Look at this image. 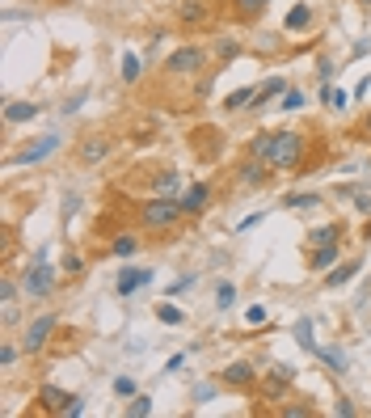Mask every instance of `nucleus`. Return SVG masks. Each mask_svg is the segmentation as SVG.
I'll use <instances>...</instances> for the list:
<instances>
[{
    "label": "nucleus",
    "mask_w": 371,
    "mask_h": 418,
    "mask_svg": "<svg viewBox=\"0 0 371 418\" xmlns=\"http://www.w3.org/2000/svg\"><path fill=\"white\" fill-rule=\"evenodd\" d=\"M266 165H275V169H304V135L279 127V135H275V152H270Z\"/></svg>",
    "instance_id": "f257e3e1"
},
{
    "label": "nucleus",
    "mask_w": 371,
    "mask_h": 418,
    "mask_svg": "<svg viewBox=\"0 0 371 418\" xmlns=\"http://www.w3.org/2000/svg\"><path fill=\"white\" fill-rule=\"evenodd\" d=\"M182 216H186V211H182V203H177V199H169V195L148 199V203H144V211H139L144 228H173Z\"/></svg>",
    "instance_id": "f03ea898"
},
{
    "label": "nucleus",
    "mask_w": 371,
    "mask_h": 418,
    "mask_svg": "<svg viewBox=\"0 0 371 418\" xmlns=\"http://www.w3.org/2000/svg\"><path fill=\"white\" fill-rule=\"evenodd\" d=\"M203 68H207V51L203 47H177L165 59V72H173V76H199Z\"/></svg>",
    "instance_id": "7ed1b4c3"
},
{
    "label": "nucleus",
    "mask_w": 371,
    "mask_h": 418,
    "mask_svg": "<svg viewBox=\"0 0 371 418\" xmlns=\"http://www.w3.org/2000/svg\"><path fill=\"white\" fill-rule=\"evenodd\" d=\"M21 288H25V296H30V300H38V296H46V292L55 288V266H51V262H38L34 271H25V279H21Z\"/></svg>",
    "instance_id": "20e7f679"
},
{
    "label": "nucleus",
    "mask_w": 371,
    "mask_h": 418,
    "mask_svg": "<svg viewBox=\"0 0 371 418\" xmlns=\"http://www.w3.org/2000/svg\"><path fill=\"white\" fill-rule=\"evenodd\" d=\"M55 326H59V317H55V313H42V317H34V326L25 330V351H30V355H38V351L51 343Z\"/></svg>",
    "instance_id": "39448f33"
},
{
    "label": "nucleus",
    "mask_w": 371,
    "mask_h": 418,
    "mask_svg": "<svg viewBox=\"0 0 371 418\" xmlns=\"http://www.w3.org/2000/svg\"><path fill=\"white\" fill-rule=\"evenodd\" d=\"M177 203H182L186 216H199V211H207V203H211V186H207V182H194V186H186V190L177 195Z\"/></svg>",
    "instance_id": "423d86ee"
},
{
    "label": "nucleus",
    "mask_w": 371,
    "mask_h": 418,
    "mask_svg": "<svg viewBox=\"0 0 371 418\" xmlns=\"http://www.w3.org/2000/svg\"><path fill=\"white\" fill-rule=\"evenodd\" d=\"M59 148V135H42V140H34L30 148H21L17 156H13V165H38L42 156H51Z\"/></svg>",
    "instance_id": "0eeeda50"
},
{
    "label": "nucleus",
    "mask_w": 371,
    "mask_h": 418,
    "mask_svg": "<svg viewBox=\"0 0 371 418\" xmlns=\"http://www.w3.org/2000/svg\"><path fill=\"white\" fill-rule=\"evenodd\" d=\"M106 152H110V140L93 131V135H84V140H80V148H76V161H80V165H97Z\"/></svg>",
    "instance_id": "6e6552de"
},
{
    "label": "nucleus",
    "mask_w": 371,
    "mask_h": 418,
    "mask_svg": "<svg viewBox=\"0 0 371 418\" xmlns=\"http://www.w3.org/2000/svg\"><path fill=\"white\" fill-rule=\"evenodd\" d=\"M38 402H42V410H46V414H68L76 398H72V393H63V389H55V385H42V389H38Z\"/></svg>",
    "instance_id": "1a4fd4ad"
},
{
    "label": "nucleus",
    "mask_w": 371,
    "mask_h": 418,
    "mask_svg": "<svg viewBox=\"0 0 371 418\" xmlns=\"http://www.w3.org/2000/svg\"><path fill=\"white\" fill-rule=\"evenodd\" d=\"M237 178H241L245 186H262V182L270 178V169L262 165V156H245V161L237 165Z\"/></svg>",
    "instance_id": "9d476101"
},
{
    "label": "nucleus",
    "mask_w": 371,
    "mask_h": 418,
    "mask_svg": "<svg viewBox=\"0 0 371 418\" xmlns=\"http://www.w3.org/2000/svg\"><path fill=\"white\" fill-rule=\"evenodd\" d=\"M220 381H224V385H232V389H249V385L258 381V372H253L249 364H228V368L220 372Z\"/></svg>",
    "instance_id": "9b49d317"
},
{
    "label": "nucleus",
    "mask_w": 371,
    "mask_h": 418,
    "mask_svg": "<svg viewBox=\"0 0 371 418\" xmlns=\"http://www.w3.org/2000/svg\"><path fill=\"white\" fill-rule=\"evenodd\" d=\"M177 17H182L186 25H203V21H211V0H182Z\"/></svg>",
    "instance_id": "f8f14e48"
},
{
    "label": "nucleus",
    "mask_w": 371,
    "mask_h": 418,
    "mask_svg": "<svg viewBox=\"0 0 371 418\" xmlns=\"http://www.w3.org/2000/svg\"><path fill=\"white\" fill-rule=\"evenodd\" d=\"M38 102H4V123L13 127V123H30V118H38Z\"/></svg>",
    "instance_id": "ddd939ff"
},
{
    "label": "nucleus",
    "mask_w": 371,
    "mask_h": 418,
    "mask_svg": "<svg viewBox=\"0 0 371 418\" xmlns=\"http://www.w3.org/2000/svg\"><path fill=\"white\" fill-rule=\"evenodd\" d=\"M148 283H152V271H148V266L122 271V275H118V296H131V292H139V288H148Z\"/></svg>",
    "instance_id": "4468645a"
},
{
    "label": "nucleus",
    "mask_w": 371,
    "mask_h": 418,
    "mask_svg": "<svg viewBox=\"0 0 371 418\" xmlns=\"http://www.w3.org/2000/svg\"><path fill=\"white\" fill-rule=\"evenodd\" d=\"M287 89H291V85H287L283 76H270V80H266V85L258 89V97H253V106H249V110H258V106H266L270 97H279V93H287Z\"/></svg>",
    "instance_id": "2eb2a0df"
},
{
    "label": "nucleus",
    "mask_w": 371,
    "mask_h": 418,
    "mask_svg": "<svg viewBox=\"0 0 371 418\" xmlns=\"http://www.w3.org/2000/svg\"><path fill=\"white\" fill-rule=\"evenodd\" d=\"M338 258H342L338 241H334V245H317V250H313V271H329V266H338Z\"/></svg>",
    "instance_id": "dca6fc26"
},
{
    "label": "nucleus",
    "mask_w": 371,
    "mask_h": 418,
    "mask_svg": "<svg viewBox=\"0 0 371 418\" xmlns=\"http://www.w3.org/2000/svg\"><path fill=\"white\" fill-rule=\"evenodd\" d=\"M275 135H279V131H258V135L249 140V156L270 161V152H275Z\"/></svg>",
    "instance_id": "f3484780"
},
{
    "label": "nucleus",
    "mask_w": 371,
    "mask_h": 418,
    "mask_svg": "<svg viewBox=\"0 0 371 418\" xmlns=\"http://www.w3.org/2000/svg\"><path fill=\"white\" fill-rule=\"evenodd\" d=\"M359 266H363V262H342L338 271H325V283H329V288H342V283H351V279L359 275Z\"/></svg>",
    "instance_id": "a211bd4d"
},
{
    "label": "nucleus",
    "mask_w": 371,
    "mask_h": 418,
    "mask_svg": "<svg viewBox=\"0 0 371 418\" xmlns=\"http://www.w3.org/2000/svg\"><path fill=\"white\" fill-rule=\"evenodd\" d=\"M308 25H313V8H308V4H296V8L287 13V30L300 34V30H308Z\"/></svg>",
    "instance_id": "6ab92c4d"
},
{
    "label": "nucleus",
    "mask_w": 371,
    "mask_h": 418,
    "mask_svg": "<svg viewBox=\"0 0 371 418\" xmlns=\"http://www.w3.org/2000/svg\"><path fill=\"white\" fill-rule=\"evenodd\" d=\"M139 76H144V59L127 51V55H122V80H127V85H135Z\"/></svg>",
    "instance_id": "aec40b11"
},
{
    "label": "nucleus",
    "mask_w": 371,
    "mask_h": 418,
    "mask_svg": "<svg viewBox=\"0 0 371 418\" xmlns=\"http://www.w3.org/2000/svg\"><path fill=\"white\" fill-rule=\"evenodd\" d=\"M253 97H258L253 89H237V93H228V97H224V110H249V106H253Z\"/></svg>",
    "instance_id": "412c9836"
},
{
    "label": "nucleus",
    "mask_w": 371,
    "mask_h": 418,
    "mask_svg": "<svg viewBox=\"0 0 371 418\" xmlns=\"http://www.w3.org/2000/svg\"><path fill=\"white\" fill-rule=\"evenodd\" d=\"M321 102H325L329 110H346V102H351V97H346L342 89H334V85L325 80V89H321Z\"/></svg>",
    "instance_id": "4be33fe9"
},
{
    "label": "nucleus",
    "mask_w": 371,
    "mask_h": 418,
    "mask_svg": "<svg viewBox=\"0 0 371 418\" xmlns=\"http://www.w3.org/2000/svg\"><path fill=\"white\" fill-rule=\"evenodd\" d=\"M338 237H342V228H338V224H325V228H313V233H308V241H313V245H334Z\"/></svg>",
    "instance_id": "5701e85b"
},
{
    "label": "nucleus",
    "mask_w": 371,
    "mask_h": 418,
    "mask_svg": "<svg viewBox=\"0 0 371 418\" xmlns=\"http://www.w3.org/2000/svg\"><path fill=\"white\" fill-rule=\"evenodd\" d=\"M321 203V195H287L283 199V207H300V211H308V207H317Z\"/></svg>",
    "instance_id": "b1692460"
},
{
    "label": "nucleus",
    "mask_w": 371,
    "mask_h": 418,
    "mask_svg": "<svg viewBox=\"0 0 371 418\" xmlns=\"http://www.w3.org/2000/svg\"><path fill=\"white\" fill-rule=\"evenodd\" d=\"M156 195H169V199H173V195H177V173H173V169H169V173H161V178H156Z\"/></svg>",
    "instance_id": "393cba45"
},
{
    "label": "nucleus",
    "mask_w": 371,
    "mask_h": 418,
    "mask_svg": "<svg viewBox=\"0 0 371 418\" xmlns=\"http://www.w3.org/2000/svg\"><path fill=\"white\" fill-rule=\"evenodd\" d=\"M296 343H300L304 351H321V347L313 343V326H308V321H300V326H296Z\"/></svg>",
    "instance_id": "a878e982"
},
{
    "label": "nucleus",
    "mask_w": 371,
    "mask_h": 418,
    "mask_svg": "<svg viewBox=\"0 0 371 418\" xmlns=\"http://www.w3.org/2000/svg\"><path fill=\"white\" fill-rule=\"evenodd\" d=\"M232 4H237V13H241V17H258L270 0H232Z\"/></svg>",
    "instance_id": "bb28decb"
},
{
    "label": "nucleus",
    "mask_w": 371,
    "mask_h": 418,
    "mask_svg": "<svg viewBox=\"0 0 371 418\" xmlns=\"http://www.w3.org/2000/svg\"><path fill=\"white\" fill-rule=\"evenodd\" d=\"M148 414H152V402H148V398L127 402V418H148Z\"/></svg>",
    "instance_id": "cd10ccee"
},
{
    "label": "nucleus",
    "mask_w": 371,
    "mask_h": 418,
    "mask_svg": "<svg viewBox=\"0 0 371 418\" xmlns=\"http://www.w3.org/2000/svg\"><path fill=\"white\" fill-rule=\"evenodd\" d=\"M215 55H220V59H237V55H241V42H237V38H220Z\"/></svg>",
    "instance_id": "c85d7f7f"
},
{
    "label": "nucleus",
    "mask_w": 371,
    "mask_h": 418,
    "mask_svg": "<svg viewBox=\"0 0 371 418\" xmlns=\"http://www.w3.org/2000/svg\"><path fill=\"white\" fill-rule=\"evenodd\" d=\"M135 250H139V241H135V237H114V254H118V258H131Z\"/></svg>",
    "instance_id": "c756f323"
},
{
    "label": "nucleus",
    "mask_w": 371,
    "mask_h": 418,
    "mask_svg": "<svg viewBox=\"0 0 371 418\" xmlns=\"http://www.w3.org/2000/svg\"><path fill=\"white\" fill-rule=\"evenodd\" d=\"M232 300H237V288H232V283H220V292H215V309H232Z\"/></svg>",
    "instance_id": "7c9ffc66"
},
{
    "label": "nucleus",
    "mask_w": 371,
    "mask_h": 418,
    "mask_svg": "<svg viewBox=\"0 0 371 418\" xmlns=\"http://www.w3.org/2000/svg\"><path fill=\"white\" fill-rule=\"evenodd\" d=\"M156 317H161L165 326H177V321H182V309H177V305H156Z\"/></svg>",
    "instance_id": "2f4dec72"
},
{
    "label": "nucleus",
    "mask_w": 371,
    "mask_h": 418,
    "mask_svg": "<svg viewBox=\"0 0 371 418\" xmlns=\"http://www.w3.org/2000/svg\"><path fill=\"white\" fill-rule=\"evenodd\" d=\"M304 102H308V97H304V93H300V89H287V93H283V102H279V106H283V110H300V106H304Z\"/></svg>",
    "instance_id": "473e14b6"
},
{
    "label": "nucleus",
    "mask_w": 371,
    "mask_h": 418,
    "mask_svg": "<svg viewBox=\"0 0 371 418\" xmlns=\"http://www.w3.org/2000/svg\"><path fill=\"white\" fill-rule=\"evenodd\" d=\"M317 355H321L334 372H346V355H342V351H317Z\"/></svg>",
    "instance_id": "72a5a7b5"
},
{
    "label": "nucleus",
    "mask_w": 371,
    "mask_h": 418,
    "mask_svg": "<svg viewBox=\"0 0 371 418\" xmlns=\"http://www.w3.org/2000/svg\"><path fill=\"white\" fill-rule=\"evenodd\" d=\"M114 393H118V398H135V381H131V376H118V381H114Z\"/></svg>",
    "instance_id": "f704fd0d"
},
{
    "label": "nucleus",
    "mask_w": 371,
    "mask_h": 418,
    "mask_svg": "<svg viewBox=\"0 0 371 418\" xmlns=\"http://www.w3.org/2000/svg\"><path fill=\"white\" fill-rule=\"evenodd\" d=\"M13 296H17V283H13V279H0V300L13 305Z\"/></svg>",
    "instance_id": "c9c22d12"
},
{
    "label": "nucleus",
    "mask_w": 371,
    "mask_h": 418,
    "mask_svg": "<svg viewBox=\"0 0 371 418\" xmlns=\"http://www.w3.org/2000/svg\"><path fill=\"white\" fill-rule=\"evenodd\" d=\"M245 321H249V326H262V321H266V309H262V305H249Z\"/></svg>",
    "instance_id": "e433bc0d"
},
{
    "label": "nucleus",
    "mask_w": 371,
    "mask_h": 418,
    "mask_svg": "<svg viewBox=\"0 0 371 418\" xmlns=\"http://www.w3.org/2000/svg\"><path fill=\"white\" fill-rule=\"evenodd\" d=\"M63 271H68V275H80V271H84V262H80L76 254H68V258H63Z\"/></svg>",
    "instance_id": "4c0bfd02"
},
{
    "label": "nucleus",
    "mask_w": 371,
    "mask_h": 418,
    "mask_svg": "<svg viewBox=\"0 0 371 418\" xmlns=\"http://www.w3.org/2000/svg\"><path fill=\"white\" fill-rule=\"evenodd\" d=\"M283 418H313V406H287Z\"/></svg>",
    "instance_id": "58836bf2"
},
{
    "label": "nucleus",
    "mask_w": 371,
    "mask_h": 418,
    "mask_svg": "<svg viewBox=\"0 0 371 418\" xmlns=\"http://www.w3.org/2000/svg\"><path fill=\"white\" fill-rule=\"evenodd\" d=\"M13 359H17V347H13V343H4V347H0V364H4V368H8V364H13Z\"/></svg>",
    "instance_id": "ea45409f"
},
{
    "label": "nucleus",
    "mask_w": 371,
    "mask_h": 418,
    "mask_svg": "<svg viewBox=\"0 0 371 418\" xmlns=\"http://www.w3.org/2000/svg\"><path fill=\"white\" fill-rule=\"evenodd\" d=\"M355 207H359V211H371V195L367 190H355Z\"/></svg>",
    "instance_id": "a19ab883"
},
{
    "label": "nucleus",
    "mask_w": 371,
    "mask_h": 418,
    "mask_svg": "<svg viewBox=\"0 0 371 418\" xmlns=\"http://www.w3.org/2000/svg\"><path fill=\"white\" fill-rule=\"evenodd\" d=\"M211 393H215V389H211V385H203V389H194V402H211Z\"/></svg>",
    "instance_id": "79ce46f5"
},
{
    "label": "nucleus",
    "mask_w": 371,
    "mask_h": 418,
    "mask_svg": "<svg viewBox=\"0 0 371 418\" xmlns=\"http://www.w3.org/2000/svg\"><path fill=\"white\" fill-rule=\"evenodd\" d=\"M338 414H342V418H351V414H355V406H351L346 398H338Z\"/></svg>",
    "instance_id": "37998d69"
},
{
    "label": "nucleus",
    "mask_w": 371,
    "mask_h": 418,
    "mask_svg": "<svg viewBox=\"0 0 371 418\" xmlns=\"http://www.w3.org/2000/svg\"><path fill=\"white\" fill-rule=\"evenodd\" d=\"M363 131H367V135H371V114H367V118H363Z\"/></svg>",
    "instance_id": "c03bdc74"
},
{
    "label": "nucleus",
    "mask_w": 371,
    "mask_h": 418,
    "mask_svg": "<svg viewBox=\"0 0 371 418\" xmlns=\"http://www.w3.org/2000/svg\"><path fill=\"white\" fill-rule=\"evenodd\" d=\"M363 4H371V0H363Z\"/></svg>",
    "instance_id": "a18cd8bd"
}]
</instances>
